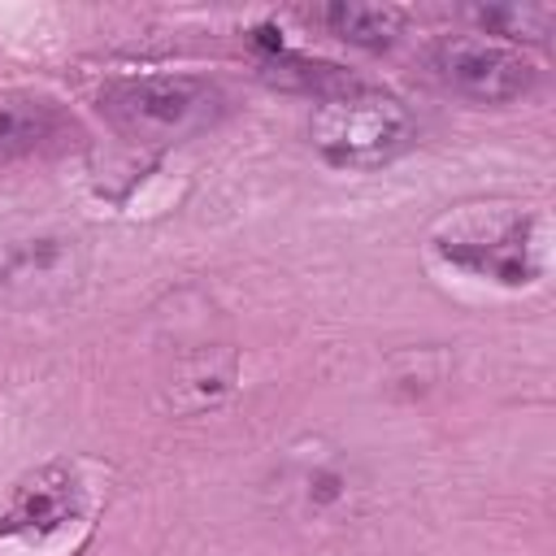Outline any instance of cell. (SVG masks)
I'll use <instances>...</instances> for the list:
<instances>
[{"instance_id":"1","label":"cell","mask_w":556,"mask_h":556,"mask_svg":"<svg viewBox=\"0 0 556 556\" xmlns=\"http://www.w3.org/2000/svg\"><path fill=\"white\" fill-rule=\"evenodd\" d=\"M104 122L143 148H169L213 130L226 113V91L200 74H130L96 96Z\"/></svg>"},{"instance_id":"2","label":"cell","mask_w":556,"mask_h":556,"mask_svg":"<svg viewBox=\"0 0 556 556\" xmlns=\"http://www.w3.org/2000/svg\"><path fill=\"white\" fill-rule=\"evenodd\" d=\"M434 252L473 274L504 287H526L539 278V217L517 204H473L443 217L434 230Z\"/></svg>"},{"instance_id":"3","label":"cell","mask_w":556,"mask_h":556,"mask_svg":"<svg viewBox=\"0 0 556 556\" xmlns=\"http://www.w3.org/2000/svg\"><path fill=\"white\" fill-rule=\"evenodd\" d=\"M313 148L339 165V169H374L395 161L417 126L413 113L404 109V100H395L391 91H374V87H343L339 96H326L313 109L308 122Z\"/></svg>"},{"instance_id":"4","label":"cell","mask_w":556,"mask_h":556,"mask_svg":"<svg viewBox=\"0 0 556 556\" xmlns=\"http://www.w3.org/2000/svg\"><path fill=\"white\" fill-rule=\"evenodd\" d=\"M430 70L443 87L478 104H513L539 83V65L491 35H439L430 43Z\"/></svg>"},{"instance_id":"5","label":"cell","mask_w":556,"mask_h":556,"mask_svg":"<svg viewBox=\"0 0 556 556\" xmlns=\"http://www.w3.org/2000/svg\"><path fill=\"white\" fill-rule=\"evenodd\" d=\"M87 274V252L74 235L39 230L0 243V300L13 308L65 304Z\"/></svg>"},{"instance_id":"6","label":"cell","mask_w":556,"mask_h":556,"mask_svg":"<svg viewBox=\"0 0 556 556\" xmlns=\"http://www.w3.org/2000/svg\"><path fill=\"white\" fill-rule=\"evenodd\" d=\"M78 482L70 478V469L48 465L39 473H30L9 508L0 513V539H22V543H39L56 530H65L70 521H78Z\"/></svg>"},{"instance_id":"7","label":"cell","mask_w":556,"mask_h":556,"mask_svg":"<svg viewBox=\"0 0 556 556\" xmlns=\"http://www.w3.org/2000/svg\"><path fill=\"white\" fill-rule=\"evenodd\" d=\"M65 109L52 96L22 87L0 91V161H17L48 148L56 135H65Z\"/></svg>"},{"instance_id":"8","label":"cell","mask_w":556,"mask_h":556,"mask_svg":"<svg viewBox=\"0 0 556 556\" xmlns=\"http://www.w3.org/2000/svg\"><path fill=\"white\" fill-rule=\"evenodd\" d=\"M317 22L334 39H343L352 48H365V52L391 48L400 39V30H404V13L391 9V4H326L317 13Z\"/></svg>"},{"instance_id":"9","label":"cell","mask_w":556,"mask_h":556,"mask_svg":"<svg viewBox=\"0 0 556 556\" xmlns=\"http://www.w3.org/2000/svg\"><path fill=\"white\" fill-rule=\"evenodd\" d=\"M469 17L491 30V39L500 43H543L547 30H552V9L543 4H486V9H469Z\"/></svg>"}]
</instances>
